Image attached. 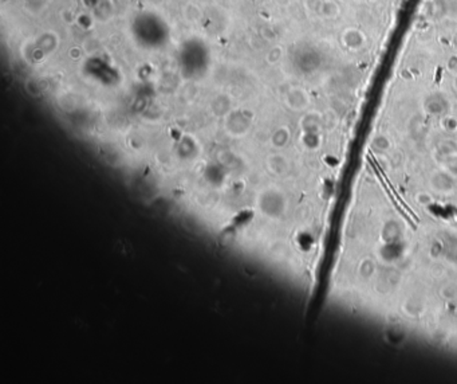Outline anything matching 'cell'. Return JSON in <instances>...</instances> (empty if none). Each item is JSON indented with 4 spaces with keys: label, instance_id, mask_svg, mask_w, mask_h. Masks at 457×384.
<instances>
[{
    "label": "cell",
    "instance_id": "6da1fadb",
    "mask_svg": "<svg viewBox=\"0 0 457 384\" xmlns=\"http://www.w3.org/2000/svg\"><path fill=\"white\" fill-rule=\"evenodd\" d=\"M343 43L349 50L353 51H358L365 46L366 43V38L362 34V31H359L358 28H347L343 32Z\"/></svg>",
    "mask_w": 457,
    "mask_h": 384
},
{
    "label": "cell",
    "instance_id": "7a4b0ae2",
    "mask_svg": "<svg viewBox=\"0 0 457 384\" xmlns=\"http://www.w3.org/2000/svg\"><path fill=\"white\" fill-rule=\"evenodd\" d=\"M321 11L326 17L329 19H335L339 15V5L334 1V0H329L321 4Z\"/></svg>",
    "mask_w": 457,
    "mask_h": 384
},
{
    "label": "cell",
    "instance_id": "3957f363",
    "mask_svg": "<svg viewBox=\"0 0 457 384\" xmlns=\"http://www.w3.org/2000/svg\"><path fill=\"white\" fill-rule=\"evenodd\" d=\"M453 87L457 90V73L456 75H455V78H453Z\"/></svg>",
    "mask_w": 457,
    "mask_h": 384
},
{
    "label": "cell",
    "instance_id": "277c9868",
    "mask_svg": "<svg viewBox=\"0 0 457 384\" xmlns=\"http://www.w3.org/2000/svg\"><path fill=\"white\" fill-rule=\"evenodd\" d=\"M338 1H347V0H338Z\"/></svg>",
    "mask_w": 457,
    "mask_h": 384
}]
</instances>
